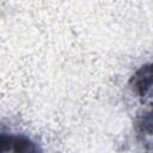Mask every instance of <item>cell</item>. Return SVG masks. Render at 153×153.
<instances>
[{
    "label": "cell",
    "instance_id": "7a4b0ae2",
    "mask_svg": "<svg viewBox=\"0 0 153 153\" xmlns=\"http://www.w3.org/2000/svg\"><path fill=\"white\" fill-rule=\"evenodd\" d=\"M152 85V68L151 65L142 66L130 79V87L139 97L148 94Z\"/></svg>",
    "mask_w": 153,
    "mask_h": 153
},
{
    "label": "cell",
    "instance_id": "6da1fadb",
    "mask_svg": "<svg viewBox=\"0 0 153 153\" xmlns=\"http://www.w3.org/2000/svg\"><path fill=\"white\" fill-rule=\"evenodd\" d=\"M36 151H37V147L35 146V143L26 137L0 134V153L1 152L27 153V152H36Z\"/></svg>",
    "mask_w": 153,
    "mask_h": 153
}]
</instances>
